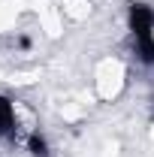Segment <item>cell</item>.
I'll use <instances>...</instances> for the list:
<instances>
[{
	"instance_id": "6da1fadb",
	"label": "cell",
	"mask_w": 154,
	"mask_h": 157,
	"mask_svg": "<svg viewBox=\"0 0 154 157\" xmlns=\"http://www.w3.org/2000/svg\"><path fill=\"white\" fill-rule=\"evenodd\" d=\"M30 133V127L21 121V106L9 94H0V139L6 142H21V139Z\"/></svg>"
},
{
	"instance_id": "3957f363",
	"label": "cell",
	"mask_w": 154,
	"mask_h": 157,
	"mask_svg": "<svg viewBox=\"0 0 154 157\" xmlns=\"http://www.w3.org/2000/svg\"><path fill=\"white\" fill-rule=\"evenodd\" d=\"M127 27H130L133 39L154 36V6L142 3V0H133L127 6Z\"/></svg>"
},
{
	"instance_id": "277c9868",
	"label": "cell",
	"mask_w": 154,
	"mask_h": 157,
	"mask_svg": "<svg viewBox=\"0 0 154 157\" xmlns=\"http://www.w3.org/2000/svg\"><path fill=\"white\" fill-rule=\"evenodd\" d=\"M21 145L27 148L30 157H52V142H48V136H45L39 127H33L27 136L21 139Z\"/></svg>"
},
{
	"instance_id": "5b68a950",
	"label": "cell",
	"mask_w": 154,
	"mask_h": 157,
	"mask_svg": "<svg viewBox=\"0 0 154 157\" xmlns=\"http://www.w3.org/2000/svg\"><path fill=\"white\" fill-rule=\"evenodd\" d=\"M151 103H154V97H151Z\"/></svg>"
},
{
	"instance_id": "7a4b0ae2",
	"label": "cell",
	"mask_w": 154,
	"mask_h": 157,
	"mask_svg": "<svg viewBox=\"0 0 154 157\" xmlns=\"http://www.w3.org/2000/svg\"><path fill=\"white\" fill-rule=\"evenodd\" d=\"M124 78H127V73L118 60H103V67L97 70V94L103 100H115L124 88Z\"/></svg>"
}]
</instances>
